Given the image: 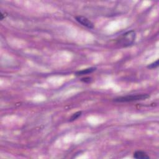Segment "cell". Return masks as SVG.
Instances as JSON below:
<instances>
[{"mask_svg":"<svg viewBox=\"0 0 159 159\" xmlns=\"http://www.w3.org/2000/svg\"><path fill=\"white\" fill-rule=\"evenodd\" d=\"M158 67V60H157L156 61L151 63V64H149V65H147V68L149 69H155Z\"/></svg>","mask_w":159,"mask_h":159,"instance_id":"52a82bcc","label":"cell"},{"mask_svg":"<svg viewBox=\"0 0 159 159\" xmlns=\"http://www.w3.org/2000/svg\"><path fill=\"white\" fill-rule=\"evenodd\" d=\"M75 19L77 22H78L80 24H82L83 26L87 27L88 29H93L94 28V24L93 22L90 21L88 18H87L83 16H76Z\"/></svg>","mask_w":159,"mask_h":159,"instance_id":"3957f363","label":"cell"},{"mask_svg":"<svg viewBox=\"0 0 159 159\" xmlns=\"http://www.w3.org/2000/svg\"><path fill=\"white\" fill-rule=\"evenodd\" d=\"M0 16H1V20H3L6 17L5 12H3V11H1V15H0Z\"/></svg>","mask_w":159,"mask_h":159,"instance_id":"9c48e42d","label":"cell"},{"mask_svg":"<svg viewBox=\"0 0 159 159\" xmlns=\"http://www.w3.org/2000/svg\"><path fill=\"white\" fill-rule=\"evenodd\" d=\"M81 80L83 81V82H85V83H89L91 81V78H90V77H87V78H82Z\"/></svg>","mask_w":159,"mask_h":159,"instance_id":"ba28073f","label":"cell"},{"mask_svg":"<svg viewBox=\"0 0 159 159\" xmlns=\"http://www.w3.org/2000/svg\"><path fill=\"white\" fill-rule=\"evenodd\" d=\"M150 98V95L148 94H133V95H127L124 97H120L116 98L114 99L115 102L117 103H128L137 101L145 100Z\"/></svg>","mask_w":159,"mask_h":159,"instance_id":"7a4b0ae2","label":"cell"},{"mask_svg":"<svg viewBox=\"0 0 159 159\" xmlns=\"http://www.w3.org/2000/svg\"><path fill=\"white\" fill-rule=\"evenodd\" d=\"M133 157L136 159H149L150 157L146 152L141 151H137L134 153Z\"/></svg>","mask_w":159,"mask_h":159,"instance_id":"277c9868","label":"cell"},{"mask_svg":"<svg viewBox=\"0 0 159 159\" xmlns=\"http://www.w3.org/2000/svg\"><path fill=\"white\" fill-rule=\"evenodd\" d=\"M136 38V33L133 30L126 32L117 39V44L122 47H128L133 45Z\"/></svg>","mask_w":159,"mask_h":159,"instance_id":"6da1fadb","label":"cell"},{"mask_svg":"<svg viewBox=\"0 0 159 159\" xmlns=\"http://www.w3.org/2000/svg\"><path fill=\"white\" fill-rule=\"evenodd\" d=\"M81 114H82V112H81V111H78V112H75V114H74L71 116L69 121L72 122V121H74L77 119L79 117H80L81 116Z\"/></svg>","mask_w":159,"mask_h":159,"instance_id":"8992f818","label":"cell"},{"mask_svg":"<svg viewBox=\"0 0 159 159\" xmlns=\"http://www.w3.org/2000/svg\"><path fill=\"white\" fill-rule=\"evenodd\" d=\"M96 70H97V68L96 67L88 68V69H83V70H81L77 71L76 72H75V75H76L77 76H81V75H87V74H91V73H92V72H94Z\"/></svg>","mask_w":159,"mask_h":159,"instance_id":"5b68a950","label":"cell"}]
</instances>
